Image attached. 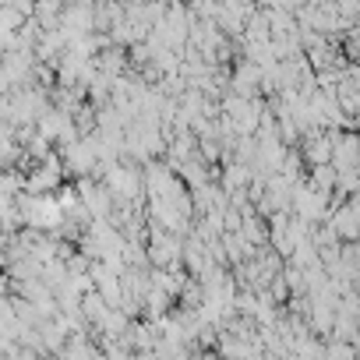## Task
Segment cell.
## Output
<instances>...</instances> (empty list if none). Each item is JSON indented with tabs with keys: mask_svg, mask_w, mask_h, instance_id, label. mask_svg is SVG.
<instances>
[{
	"mask_svg": "<svg viewBox=\"0 0 360 360\" xmlns=\"http://www.w3.org/2000/svg\"><path fill=\"white\" fill-rule=\"evenodd\" d=\"M360 349L349 342V339H339V342H328L325 346V356H356Z\"/></svg>",
	"mask_w": 360,
	"mask_h": 360,
	"instance_id": "cell-1",
	"label": "cell"
}]
</instances>
